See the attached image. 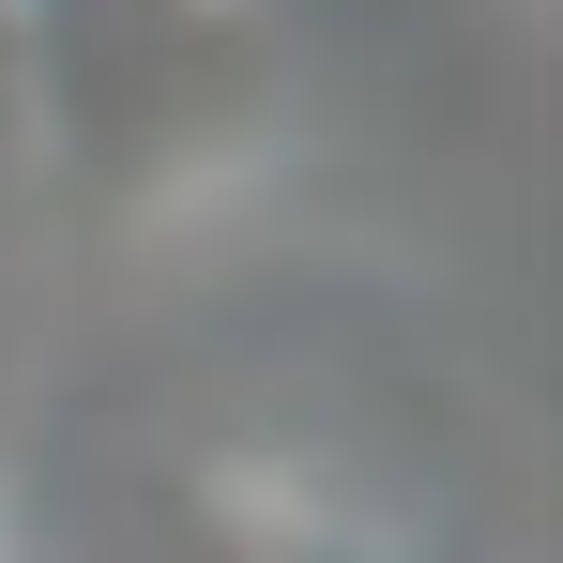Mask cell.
Masks as SVG:
<instances>
[{"label":"cell","instance_id":"obj_1","mask_svg":"<svg viewBox=\"0 0 563 563\" xmlns=\"http://www.w3.org/2000/svg\"><path fill=\"white\" fill-rule=\"evenodd\" d=\"M0 563H15V503H0Z\"/></svg>","mask_w":563,"mask_h":563}]
</instances>
